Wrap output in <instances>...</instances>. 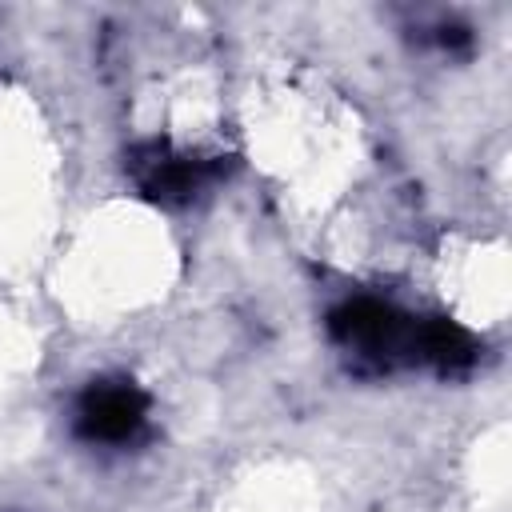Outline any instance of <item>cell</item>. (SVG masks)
<instances>
[{
    "mask_svg": "<svg viewBox=\"0 0 512 512\" xmlns=\"http://www.w3.org/2000/svg\"><path fill=\"white\" fill-rule=\"evenodd\" d=\"M424 320L376 296H352L328 312L332 340L372 372L424 364Z\"/></svg>",
    "mask_w": 512,
    "mask_h": 512,
    "instance_id": "6da1fadb",
    "label": "cell"
},
{
    "mask_svg": "<svg viewBox=\"0 0 512 512\" xmlns=\"http://www.w3.org/2000/svg\"><path fill=\"white\" fill-rule=\"evenodd\" d=\"M152 400L132 376H96L72 404V432L92 448H128L148 432Z\"/></svg>",
    "mask_w": 512,
    "mask_h": 512,
    "instance_id": "7a4b0ae2",
    "label": "cell"
},
{
    "mask_svg": "<svg viewBox=\"0 0 512 512\" xmlns=\"http://www.w3.org/2000/svg\"><path fill=\"white\" fill-rule=\"evenodd\" d=\"M128 172H132V180L140 184L144 196H152L160 204H188L204 188V180L216 172V164L152 140V144L132 148Z\"/></svg>",
    "mask_w": 512,
    "mask_h": 512,
    "instance_id": "3957f363",
    "label": "cell"
}]
</instances>
